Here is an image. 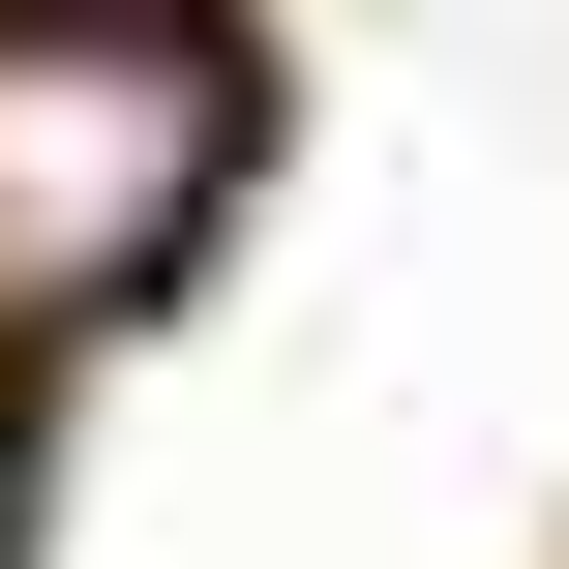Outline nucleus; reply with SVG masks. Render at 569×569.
<instances>
[{
    "label": "nucleus",
    "mask_w": 569,
    "mask_h": 569,
    "mask_svg": "<svg viewBox=\"0 0 569 569\" xmlns=\"http://www.w3.org/2000/svg\"><path fill=\"white\" fill-rule=\"evenodd\" d=\"M210 180H240V30L210 0H0V360L120 330Z\"/></svg>",
    "instance_id": "1"
}]
</instances>
